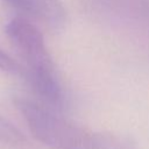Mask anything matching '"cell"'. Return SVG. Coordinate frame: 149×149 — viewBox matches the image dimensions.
I'll use <instances>...</instances> for the list:
<instances>
[{"instance_id": "obj_2", "label": "cell", "mask_w": 149, "mask_h": 149, "mask_svg": "<svg viewBox=\"0 0 149 149\" xmlns=\"http://www.w3.org/2000/svg\"><path fill=\"white\" fill-rule=\"evenodd\" d=\"M5 31L26 63L24 79L42 102L62 109L65 105V91L40 29L27 17L15 16L6 24Z\"/></svg>"}, {"instance_id": "obj_1", "label": "cell", "mask_w": 149, "mask_h": 149, "mask_svg": "<svg viewBox=\"0 0 149 149\" xmlns=\"http://www.w3.org/2000/svg\"><path fill=\"white\" fill-rule=\"evenodd\" d=\"M13 104L33 135L52 149H137L129 136L93 132L65 119L56 108L30 98L15 95Z\"/></svg>"}, {"instance_id": "obj_5", "label": "cell", "mask_w": 149, "mask_h": 149, "mask_svg": "<svg viewBox=\"0 0 149 149\" xmlns=\"http://www.w3.org/2000/svg\"><path fill=\"white\" fill-rule=\"evenodd\" d=\"M0 141L12 147H21L27 143L24 134L7 118L0 114Z\"/></svg>"}, {"instance_id": "obj_4", "label": "cell", "mask_w": 149, "mask_h": 149, "mask_svg": "<svg viewBox=\"0 0 149 149\" xmlns=\"http://www.w3.org/2000/svg\"><path fill=\"white\" fill-rule=\"evenodd\" d=\"M10 7L40 21L51 29H61L66 23V9L59 0H3Z\"/></svg>"}, {"instance_id": "obj_3", "label": "cell", "mask_w": 149, "mask_h": 149, "mask_svg": "<svg viewBox=\"0 0 149 149\" xmlns=\"http://www.w3.org/2000/svg\"><path fill=\"white\" fill-rule=\"evenodd\" d=\"M99 14L127 24H149V0H84Z\"/></svg>"}, {"instance_id": "obj_6", "label": "cell", "mask_w": 149, "mask_h": 149, "mask_svg": "<svg viewBox=\"0 0 149 149\" xmlns=\"http://www.w3.org/2000/svg\"><path fill=\"white\" fill-rule=\"evenodd\" d=\"M0 70L10 74L21 76L23 78L26 76V69L1 49H0Z\"/></svg>"}]
</instances>
